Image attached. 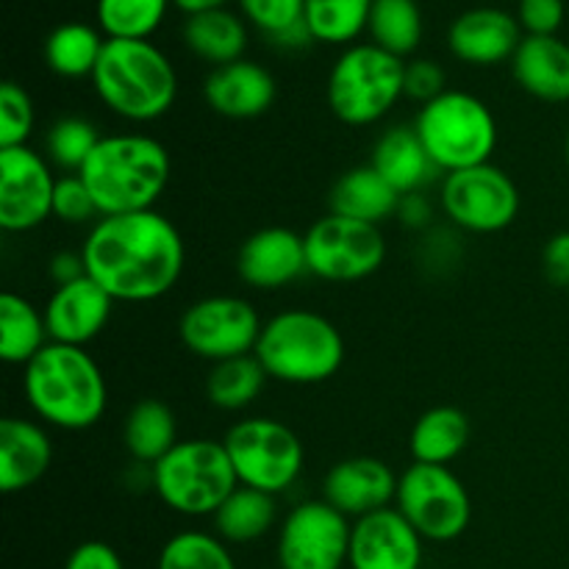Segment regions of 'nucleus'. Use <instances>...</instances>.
Returning <instances> with one entry per match:
<instances>
[{
  "instance_id": "1",
  "label": "nucleus",
  "mask_w": 569,
  "mask_h": 569,
  "mask_svg": "<svg viewBox=\"0 0 569 569\" xmlns=\"http://www.w3.org/2000/svg\"><path fill=\"white\" fill-rule=\"evenodd\" d=\"M87 276L114 303H150L170 292L187 264L183 237L156 209L100 217L83 239Z\"/></svg>"
},
{
  "instance_id": "2",
  "label": "nucleus",
  "mask_w": 569,
  "mask_h": 569,
  "mask_svg": "<svg viewBox=\"0 0 569 569\" xmlns=\"http://www.w3.org/2000/svg\"><path fill=\"white\" fill-rule=\"evenodd\" d=\"M170 153L148 133L103 137L76 172L87 183L100 217L150 211L170 183Z\"/></svg>"
},
{
  "instance_id": "3",
  "label": "nucleus",
  "mask_w": 569,
  "mask_h": 569,
  "mask_svg": "<svg viewBox=\"0 0 569 569\" xmlns=\"http://www.w3.org/2000/svg\"><path fill=\"white\" fill-rule=\"evenodd\" d=\"M28 406L44 426L61 431H87L106 415L109 389L103 370L87 348L50 342L22 367Z\"/></svg>"
},
{
  "instance_id": "4",
  "label": "nucleus",
  "mask_w": 569,
  "mask_h": 569,
  "mask_svg": "<svg viewBox=\"0 0 569 569\" xmlns=\"http://www.w3.org/2000/svg\"><path fill=\"white\" fill-rule=\"evenodd\" d=\"M92 87L111 114L153 122L176 106L178 72L150 39H106Z\"/></svg>"
},
{
  "instance_id": "5",
  "label": "nucleus",
  "mask_w": 569,
  "mask_h": 569,
  "mask_svg": "<svg viewBox=\"0 0 569 569\" xmlns=\"http://www.w3.org/2000/svg\"><path fill=\"white\" fill-rule=\"evenodd\" d=\"M253 356L272 381L315 387L339 372L345 339L328 317L311 309H287L264 322Z\"/></svg>"
},
{
  "instance_id": "6",
  "label": "nucleus",
  "mask_w": 569,
  "mask_h": 569,
  "mask_svg": "<svg viewBox=\"0 0 569 569\" xmlns=\"http://www.w3.org/2000/svg\"><path fill=\"white\" fill-rule=\"evenodd\" d=\"M403 78V59L372 42L350 44L328 72V109L350 128L376 126L406 98Z\"/></svg>"
},
{
  "instance_id": "7",
  "label": "nucleus",
  "mask_w": 569,
  "mask_h": 569,
  "mask_svg": "<svg viewBox=\"0 0 569 569\" xmlns=\"http://www.w3.org/2000/svg\"><path fill=\"white\" fill-rule=\"evenodd\" d=\"M150 487L176 515L214 517L239 481L226 445L217 439H181L150 467Z\"/></svg>"
},
{
  "instance_id": "8",
  "label": "nucleus",
  "mask_w": 569,
  "mask_h": 569,
  "mask_svg": "<svg viewBox=\"0 0 569 569\" xmlns=\"http://www.w3.org/2000/svg\"><path fill=\"white\" fill-rule=\"evenodd\" d=\"M415 131L445 176L487 164L498 148V120L492 109L481 98L461 89H448L422 106Z\"/></svg>"
},
{
  "instance_id": "9",
  "label": "nucleus",
  "mask_w": 569,
  "mask_h": 569,
  "mask_svg": "<svg viewBox=\"0 0 569 569\" xmlns=\"http://www.w3.org/2000/svg\"><path fill=\"white\" fill-rule=\"evenodd\" d=\"M226 453L237 472L239 487L278 495L289 492L303 472L306 450L298 433L272 417H248L228 428Z\"/></svg>"
},
{
  "instance_id": "10",
  "label": "nucleus",
  "mask_w": 569,
  "mask_h": 569,
  "mask_svg": "<svg viewBox=\"0 0 569 569\" xmlns=\"http://www.w3.org/2000/svg\"><path fill=\"white\" fill-rule=\"evenodd\" d=\"M395 509L426 542H453L472 520V500L461 478L450 467L420 461L398 478Z\"/></svg>"
},
{
  "instance_id": "11",
  "label": "nucleus",
  "mask_w": 569,
  "mask_h": 569,
  "mask_svg": "<svg viewBox=\"0 0 569 569\" xmlns=\"http://www.w3.org/2000/svg\"><path fill=\"white\" fill-rule=\"evenodd\" d=\"M306 264L328 283H356L376 276L387 259L381 226L348 220L328 211L303 233Z\"/></svg>"
},
{
  "instance_id": "12",
  "label": "nucleus",
  "mask_w": 569,
  "mask_h": 569,
  "mask_svg": "<svg viewBox=\"0 0 569 569\" xmlns=\"http://www.w3.org/2000/svg\"><path fill=\"white\" fill-rule=\"evenodd\" d=\"M259 311L253 303L237 295H211L194 300L178 322V337L183 348L198 359L220 365V361L250 356L261 337Z\"/></svg>"
},
{
  "instance_id": "13",
  "label": "nucleus",
  "mask_w": 569,
  "mask_h": 569,
  "mask_svg": "<svg viewBox=\"0 0 569 569\" xmlns=\"http://www.w3.org/2000/svg\"><path fill=\"white\" fill-rule=\"evenodd\" d=\"M442 209L467 233H500L520 214V189L492 161L448 172L442 181Z\"/></svg>"
},
{
  "instance_id": "14",
  "label": "nucleus",
  "mask_w": 569,
  "mask_h": 569,
  "mask_svg": "<svg viewBox=\"0 0 569 569\" xmlns=\"http://www.w3.org/2000/svg\"><path fill=\"white\" fill-rule=\"evenodd\" d=\"M353 522L328 500H306L287 515L278 531L281 569H342L348 565Z\"/></svg>"
},
{
  "instance_id": "15",
  "label": "nucleus",
  "mask_w": 569,
  "mask_h": 569,
  "mask_svg": "<svg viewBox=\"0 0 569 569\" xmlns=\"http://www.w3.org/2000/svg\"><path fill=\"white\" fill-rule=\"evenodd\" d=\"M56 181L48 159L33 148H0V228L28 233L53 217Z\"/></svg>"
},
{
  "instance_id": "16",
  "label": "nucleus",
  "mask_w": 569,
  "mask_h": 569,
  "mask_svg": "<svg viewBox=\"0 0 569 569\" xmlns=\"http://www.w3.org/2000/svg\"><path fill=\"white\" fill-rule=\"evenodd\" d=\"M426 539L395 506L353 520L350 531V569H420Z\"/></svg>"
},
{
  "instance_id": "17",
  "label": "nucleus",
  "mask_w": 569,
  "mask_h": 569,
  "mask_svg": "<svg viewBox=\"0 0 569 569\" xmlns=\"http://www.w3.org/2000/svg\"><path fill=\"white\" fill-rule=\"evenodd\" d=\"M398 478L392 467L376 456H350L328 470L322 481V500L342 511L348 520H361L395 503Z\"/></svg>"
},
{
  "instance_id": "18",
  "label": "nucleus",
  "mask_w": 569,
  "mask_h": 569,
  "mask_svg": "<svg viewBox=\"0 0 569 569\" xmlns=\"http://www.w3.org/2000/svg\"><path fill=\"white\" fill-rule=\"evenodd\" d=\"M237 272L250 289H261V292L289 287L303 272H309L303 237L283 226L250 233L237 253Z\"/></svg>"
},
{
  "instance_id": "19",
  "label": "nucleus",
  "mask_w": 569,
  "mask_h": 569,
  "mask_svg": "<svg viewBox=\"0 0 569 569\" xmlns=\"http://www.w3.org/2000/svg\"><path fill=\"white\" fill-rule=\"evenodd\" d=\"M111 311H114V298L103 292L89 276L56 287L44 306V326H48L50 342L87 348L109 326Z\"/></svg>"
},
{
  "instance_id": "20",
  "label": "nucleus",
  "mask_w": 569,
  "mask_h": 569,
  "mask_svg": "<svg viewBox=\"0 0 569 569\" xmlns=\"http://www.w3.org/2000/svg\"><path fill=\"white\" fill-rule=\"evenodd\" d=\"M522 39L517 17L495 6H478L456 17L448 31V48L465 64L495 67L515 59Z\"/></svg>"
},
{
  "instance_id": "21",
  "label": "nucleus",
  "mask_w": 569,
  "mask_h": 569,
  "mask_svg": "<svg viewBox=\"0 0 569 569\" xmlns=\"http://www.w3.org/2000/svg\"><path fill=\"white\" fill-rule=\"evenodd\" d=\"M276 78L264 64L239 59L233 64L214 67L203 83V98L214 114L228 120H256L276 103Z\"/></svg>"
},
{
  "instance_id": "22",
  "label": "nucleus",
  "mask_w": 569,
  "mask_h": 569,
  "mask_svg": "<svg viewBox=\"0 0 569 569\" xmlns=\"http://www.w3.org/2000/svg\"><path fill=\"white\" fill-rule=\"evenodd\" d=\"M53 465V445L39 422L22 417L0 420V492L17 495L37 487Z\"/></svg>"
},
{
  "instance_id": "23",
  "label": "nucleus",
  "mask_w": 569,
  "mask_h": 569,
  "mask_svg": "<svg viewBox=\"0 0 569 569\" xmlns=\"http://www.w3.org/2000/svg\"><path fill=\"white\" fill-rule=\"evenodd\" d=\"M520 89L545 103L569 100V44L559 37H526L511 59Z\"/></svg>"
},
{
  "instance_id": "24",
  "label": "nucleus",
  "mask_w": 569,
  "mask_h": 569,
  "mask_svg": "<svg viewBox=\"0 0 569 569\" xmlns=\"http://www.w3.org/2000/svg\"><path fill=\"white\" fill-rule=\"evenodd\" d=\"M400 200H403V194L372 164H361L342 172L331 187V194H328L331 214L370 222V226H381L383 220L398 214Z\"/></svg>"
},
{
  "instance_id": "25",
  "label": "nucleus",
  "mask_w": 569,
  "mask_h": 569,
  "mask_svg": "<svg viewBox=\"0 0 569 569\" xmlns=\"http://www.w3.org/2000/svg\"><path fill=\"white\" fill-rule=\"evenodd\" d=\"M370 164L398 189L400 194H415L439 176V167L433 164L428 150L422 148L415 126H395L378 137L372 148Z\"/></svg>"
},
{
  "instance_id": "26",
  "label": "nucleus",
  "mask_w": 569,
  "mask_h": 569,
  "mask_svg": "<svg viewBox=\"0 0 569 569\" xmlns=\"http://www.w3.org/2000/svg\"><path fill=\"white\" fill-rule=\"evenodd\" d=\"M183 42L189 53L198 56L200 61H209L211 67H226L244 59L248 26L242 17L228 9L200 11L183 22Z\"/></svg>"
},
{
  "instance_id": "27",
  "label": "nucleus",
  "mask_w": 569,
  "mask_h": 569,
  "mask_svg": "<svg viewBox=\"0 0 569 569\" xmlns=\"http://www.w3.org/2000/svg\"><path fill=\"white\" fill-rule=\"evenodd\" d=\"M470 442V420L456 406H433L417 417L409 437L411 459L420 465H442L459 459Z\"/></svg>"
},
{
  "instance_id": "28",
  "label": "nucleus",
  "mask_w": 569,
  "mask_h": 569,
  "mask_svg": "<svg viewBox=\"0 0 569 569\" xmlns=\"http://www.w3.org/2000/svg\"><path fill=\"white\" fill-rule=\"evenodd\" d=\"M48 345L42 311L17 292L0 295V359L11 367H26Z\"/></svg>"
},
{
  "instance_id": "29",
  "label": "nucleus",
  "mask_w": 569,
  "mask_h": 569,
  "mask_svg": "<svg viewBox=\"0 0 569 569\" xmlns=\"http://www.w3.org/2000/svg\"><path fill=\"white\" fill-rule=\"evenodd\" d=\"M122 442L128 456L139 465H150L164 459L181 439H178V420L172 409L161 400H139L126 417L122 426Z\"/></svg>"
},
{
  "instance_id": "30",
  "label": "nucleus",
  "mask_w": 569,
  "mask_h": 569,
  "mask_svg": "<svg viewBox=\"0 0 569 569\" xmlns=\"http://www.w3.org/2000/svg\"><path fill=\"white\" fill-rule=\"evenodd\" d=\"M278 517V503L272 495L250 487H237L231 498L214 511V531L222 542L250 545L272 531Z\"/></svg>"
},
{
  "instance_id": "31",
  "label": "nucleus",
  "mask_w": 569,
  "mask_h": 569,
  "mask_svg": "<svg viewBox=\"0 0 569 569\" xmlns=\"http://www.w3.org/2000/svg\"><path fill=\"white\" fill-rule=\"evenodd\" d=\"M106 39L89 22H61L44 39V61L61 78H92Z\"/></svg>"
},
{
  "instance_id": "32",
  "label": "nucleus",
  "mask_w": 569,
  "mask_h": 569,
  "mask_svg": "<svg viewBox=\"0 0 569 569\" xmlns=\"http://www.w3.org/2000/svg\"><path fill=\"white\" fill-rule=\"evenodd\" d=\"M376 0H306L303 22L320 44H356L370 26Z\"/></svg>"
},
{
  "instance_id": "33",
  "label": "nucleus",
  "mask_w": 569,
  "mask_h": 569,
  "mask_svg": "<svg viewBox=\"0 0 569 569\" xmlns=\"http://www.w3.org/2000/svg\"><path fill=\"white\" fill-rule=\"evenodd\" d=\"M367 33H370L372 44L398 59H406L420 48L422 33H426L420 3L417 0H376Z\"/></svg>"
},
{
  "instance_id": "34",
  "label": "nucleus",
  "mask_w": 569,
  "mask_h": 569,
  "mask_svg": "<svg viewBox=\"0 0 569 569\" xmlns=\"http://www.w3.org/2000/svg\"><path fill=\"white\" fill-rule=\"evenodd\" d=\"M267 378L270 376L253 353L239 356V359H228L211 367L206 395H209V403L214 409L242 411L259 400V395L267 387Z\"/></svg>"
},
{
  "instance_id": "35",
  "label": "nucleus",
  "mask_w": 569,
  "mask_h": 569,
  "mask_svg": "<svg viewBox=\"0 0 569 569\" xmlns=\"http://www.w3.org/2000/svg\"><path fill=\"white\" fill-rule=\"evenodd\" d=\"M172 0H98L94 17L106 39H150Z\"/></svg>"
},
{
  "instance_id": "36",
  "label": "nucleus",
  "mask_w": 569,
  "mask_h": 569,
  "mask_svg": "<svg viewBox=\"0 0 569 569\" xmlns=\"http://www.w3.org/2000/svg\"><path fill=\"white\" fill-rule=\"evenodd\" d=\"M156 569H237V561L217 533L181 531L167 539Z\"/></svg>"
},
{
  "instance_id": "37",
  "label": "nucleus",
  "mask_w": 569,
  "mask_h": 569,
  "mask_svg": "<svg viewBox=\"0 0 569 569\" xmlns=\"http://www.w3.org/2000/svg\"><path fill=\"white\" fill-rule=\"evenodd\" d=\"M98 128L83 117H61L50 126L48 131V159L61 170H70L76 176L83 164H87L89 153L98 148L100 142Z\"/></svg>"
},
{
  "instance_id": "38",
  "label": "nucleus",
  "mask_w": 569,
  "mask_h": 569,
  "mask_svg": "<svg viewBox=\"0 0 569 569\" xmlns=\"http://www.w3.org/2000/svg\"><path fill=\"white\" fill-rule=\"evenodd\" d=\"M37 122L31 94L14 81L0 83V148L28 144Z\"/></svg>"
},
{
  "instance_id": "39",
  "label": "nucleus",
  "mask_w": 569,
  "mask_h": 569,
  "mask_svg": "<svg viewBox=\"0 0 569 569\" xmlns=\"http://www.w3.org/2000/svg\"><path fill=\"white\" fill-rule=\"evenodd\" d=\"M306 0H239V9L248 17L250 26L259 28L267 37L287 31L303 20Z\"/></svg>"
},
{
  "instance_id": "40",
  "label": "nucleus",
  "mask_w": 569,
  "mask_h": 569,
  "mask_svg": "<svg viewBox=\"0 0 569 569\" xmlns=\"http://www.w3.org/2000/svg\"><path fill=\"white\" fill-rule=\"evenodd\" d=\"M53 217H59L61 222H70V226H81V222H89L92 217H100L87 183L78 176H64L56 181Z\"/></svg>"
},
{
  "instance_id": "41",
  "label": "nucleus",
  "mask_w": 569,
  "mask_h": 569,
  "mask_svg": "<svg viewBox=\"0 0 569 569\" xmlns=\"http://www.w3.org/2000/svg\"><path fill=\"white\" fill-rule=\"evenodd\" d=\"M406 98L417 100V103H431L439 94L448 92V76L439 67V61L433 59H411L406 64V78H403Z\"/></svg>"
},
{
  "instance_id": "42",
  "label": "nucleus",
  "mask_w": 569,
  "mask_h": 569,
  "mask_svg": "<svg viewBox=\"0 0 569 569\" xmlns=\"http://www.w3.org/2000/svg\"><path fill=\"white\" fill-rule=\"evenodd\" d=\"M517 22L528 37H556L565 26V0H520Z\"/></svg>"
},
{
  "instance_id": "43",
  "label": "nucleus",
  "mask_w": 569,
  "mask_h": 569,
  "mask_svg": "<svg viewBox=\"0 0 569 569\" xmlns=\"http://www.w3.org/2000/svg\"><path fill=\"white\" fill-rule=\"evenodd\" d=\"M64 569H126V565L111 545L92 539V542H81L67 556Z\"/></svg>"
},
{
  "instance_id": "44",
  "label": "nucleus",
  "mask_w": 569,
  "mask_h": 569,
  "mask_svg": "<svg viewBox=\"0 0 569 569\" xmlns=\"http://www.w3.org/2000/svg\"><path fill=\"white\" fill-rule=\"evenodd\" d=\"M542 270L553 287L569 289V231H559L548 239L542 250Z\"/></svg>"
},
{
  "instance_id": "45",
  "label": "nucleus",
  "mask_w": 569,
  "mask_h": 569,
  "mask_svg": "<svg viewBox=\"0 0 569 569\" xmlns=\"http://www.w3.org/2000/svg\"><path fill=\"white\" fill-rule=\"evenodd\" d=\"M87 276V264H83L81 253H59L50 261V278L56 281V287H64V283L78 281V278Z\"/></svg>"
},
{
  "instance_id": "46",
  "label": "nucleus",
  "mask_w": 569,
  "mask_h": 569,
  "mask_svg": "<svg viewBox=\"0 0 569 569\" xmlns=\"http://www.w3.org/2000/svg\"><path fill=\"white\" fill-rule=\"evenodd\" d=\"M398 214L409 228H426L431 222V206H428V200L420 192L403 194Z\"/></svg>"
},
{
  "instance_id": "47",
  "label": "nucleus",
  "mask_w": 569,
  "mask_h": 569,
  "mask_svg": "<svg viewBox=\"0 0 569 569\" xmlns=\"http://www.w3.org/2000/svg\"><path fill=\"white\" fill-rule=\"evenodd\" d=\"M178 9L183 11L187 17L200 14V11H211V9H226L228 0H172Z\"/></svg>"
},
{
  "instance_id": "48",
  "label": "nucleus",
  "mask_w": 569,
  "mask_h": 569,
  "mask_svg": "<svg viewBox=\"0 0 569 569\" xmlns=\"http://www.w3.org/2000/svg\"><path fill=\"white\" fill-rule=\"evenodd\" d=\"M565 156H567V167H569V131H567V142H565Z\"/></svg>"
}]
</instances>
